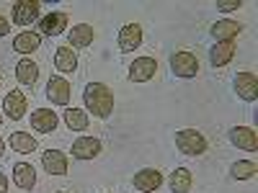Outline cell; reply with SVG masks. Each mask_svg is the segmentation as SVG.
<instances>
[{
    "mask_svg": "<svg viewBox=\"0 0 258 193\" xmlns=\"http://www.w3.org/2000/svg\"><path fill=\"white\" fill-rule=\"evenodd\" d=\"M83 103L91 114H96L98 119H109L114 111V93L109 90V85L103 82H88L83 90Z\"/></svg>",
    "mask_w": 258,
    "mask_h": 193,
    "instance_id": "1",
    "label": "cell"
},
{
    "mask_svg": "<svg viewBox=\"0 0 258 193\" xmlns=\"http://www.w3.org/2000/svg\"><path fill=\"white\" fill-rule=\"evenodd\" d=\"M176 147H178V152L197 157L207 152V137L197 132V129H181V132H176Z\"/></svg>",
    "mask_w": 258,
    "mask_h": 193,
    "instance_id": "2",
    "label": "cell"
},
{
    "mask_svg": "<svg viewBox=\"0 0 258 193\" xmlns=\"http://www.w3.org/2000/svg\"><path fill=\"white\" fill-rule=\"evenodd\" d=\"M170 70H173L176 77L188 80V77H194V75L199 72V59L194 57L191 52H186V49L173 52V57H170Z\"/></svg>",
    "mask_w": 258,
    "mask_h": 193,
    "instance_id": "3",
    "label": "cell"
},
{
    "mask_svg": "<svg viewBox=\"0 0 258 193\" xmlns=\"http://www.w3.org/2000/svg\"><path fill=\"white\" fill-rule=\"evenodd\" d=\"M39 13H41L39 0H21V3L13 6V24L16 26H29L39 18Z\"/></svg>",
    "mask_w": 258,
    "mask_h": 193,
    "instance_id": "4",
    "label": "cell"
},
{
    "mask_svg": "<svg viewBox=\"0 0 258 193\" xmlns=\"http://www.w3.org/2000/svg\"><path fill=\"white\" fill-rule=\"evenodd\" d=\"M70 152H73L78 160H93V157H98V155L103 152V144H101L98 137H80V139L73 142Z\"/></svg>",
    "mask_w": 258,
    "mask_h": 193,
    "instance_id": "5",
    "label": "cell"
},
{
    "mask_svg": "<svg viewBox=\"0 0 258 193\" xmlns=\"http://www.w3.org/2000/svg\"><path fill=\"white\" fill-rule=\"evenodd\" d=\"M155 72H158V62L153 57H140L129 64V80L132 82H147L155 77Z\"/></svg>",
    "mask_w": 258,
    "mask_h": 193,
    "instance_id": "6",
    "label": "cell"
},
{
    "mask_svg": "<svg viewBox=\"0 0 258 193\" xmlns=\"http://www.w3.org/2000/svg\"><path fill=\"white\" fill-rule=\"evenodd\" d=\"M230 142L238 147V149H245V152H253V149L258 147V134H255V129L250 126H232L230 132H227Z\"/></svg>",
    "mask_w": 258,
    "mask_h": 193,
    "instance_id": "7",
    "label": "cell"
},
{
    "mask_svg": "<svg viewBox=\"0 0 258 193\" xmlns=\"http://www.w3.org/2000/svg\"><path fill=\"white\" fill-rule=\"evenodd\" d=\"M235 93H238V98L253 103L258 98V77H255V72H238L235 75Z\"/></svg>",
    "mask_w": 258,
    "mask_h": 193,
    "instance_id": "8",
    "label": "cell"
},
{
    "mask_svg": "<svg viewBox=\"0 0 258 193\" xmlns=\"http://www.w3.org/2000/svg\"><path fill=\"white\" fill-rule=\"evenodd\" d=\"M47 98L57 106H68L70 103V82L62 80V75H52L47 80Z\"/></svg>",
    "mask_w": 258,
    "mask_h": 193,
    "instance_id": "9",
    "label": "cell"
},
{
    "mask_svg": "<svg viewBox=\"0 0 258 193\" xmlns=\"http://www.w3.org/2000/svg\"><path fill=\"white\" fill-rule=\"evenodd\" d=\"M62 29H68V13H62V11H52L39 21V36L41 34L44 36H59Z\"/></svg>",
    "mask_w": 258,
    "mask_h": 193,
    "instance_id": "10",
    "label": "cell"
},
{
    "mask_svg": "<svg viewBox=\"0 0 258 193\" xmlns=\"http://www.w3.org/2000/svg\"><path fill=\"white\" fill-rule=\"evenodd\" d=\"M132 183L142 193H153V190H158L163 185V173H160V170H155V167H145V170H140V173H135V180Z\"/></svg>",
    "mask_w": 258,
    "mask_h": 193,
    "instance_id": "11",
    "label": "cell"
},
{
    "mask_svg": "<svg viewBox=\"0 0 258 193\" xmlns=\"http://www.w3.org/2000/svg\"><path fill=\"white\" fill-rule=\"evenodd\" d=\"M140 44H142V26L140 24H126L119 31V49H121V54L140 49Z\"/></svg>",
    "mask_w": 258,
    "mask_h": 193,
    "instance_id": "12",
    "label": "cell"
},
{
    "mask_svg": "<svg viewBox=\"0 0 258 193\" xmlns=\"http://www.w3.org/2000/svg\"><path fill=\"white\" fill-rule=\"evenodd\" d=\"M41 167H44L49 175H64L68 173V157H64V152H59V149H47V152L41 155Z\"/></svg>",
    "mask_w": 258,
    "mask_h": 193,
    "instance_id": "13",
    "label": "cell"
},
{
    "mask_svg": "<svg viewBox=\"0 0 258 193\" xmlns=\"http://www.w3.org/2000/svg\"><path fill=\"white\" fill-rule=\"evenodd\" d=\"M3 111H6L8 119L21 121V119H24V114H26V95L21 93V90H11L6 95V101H3Z\"/></svg>",
    "mask_w": 258,
    "mask_h": 193,
    "instance_id": "14",
    "label": "cell"
},
{
    "mask_svg": "<svg viewBox=\"0 0 258 193\" xmlns=\"http://www.w3.org/2000/svg\"><path fill=\"white\" fill-rule=\"evenodd\" d=\"M57 124H59V116H57L54 111H49V109H39V111L31 114V126H34V132L49 134V132H54V129H57Z\"/></svg>",
    "mask_w": 258,
    "mask_h": 193,
    "instance_id": "15",
    "label": "cell"
},
{
    "mask_svg": "<svg viewBox=\"0 0 258 193\" xmlns=\"http://www.w3.org/2000/svg\"><path fill=\"white\" fill-rule=\"evenodd\" d=\"M13 180H16V185L21 190H34V185H36V170H34V165L18 162L13 167Z\"/></svg>",
    "mask_w": 258,
    "mask_h": 193,
    "instance_id": "16",
    "label": "cell"
},
{
    "mask_svg": "<svg viewBox=\"0 0 258 193\" xmlns=\"http://www.w3.org/2000/svg\"><path fill=\"white\" fill-rule=\"evenodd\" d=\"M232 57H235V44H232V41H217V44L209 49L212 67H225Z\"/></svg>",
    "mask_w": 258,
    "mask_h": 193,
    "instance_id": "17",
    "label": "cell"
},
{
    "mask_svg": "<svg viewBox=\"0 0 258 193\" xmlns=\"http://www.w3.org/2000/svg\"><path fill=\"white\" fill-rule=\"evenodd\" d=\"M39 44H41L39 31H21V34L13 39V49H16L18 54H31V52L39 49Z\"/></svg>",
    "mask_w": 258,
    "mask_h": 193,
    "instance_id": "18",
    "label": "cell"
},
{
    "mask_svg": "<svg viewBox=\"0 0 258 193\" xmlns=\"http://www.w3.org/2000/svg\"><path fill=\"white\" fill-rule=\"evenodd\" d=\"M209 34L217 39V41H232L235 36L240 34V24L238 21H217V24H214L212 29H209Z\"/></svg>",
    "mask_w": 258,
    "mask_h": 193,
    "instance_id": "19",
    "label": "cell"
},
{
    "mask_svg": "<svg viewBox=\"0 0 258 193\" xmlns=\"http://www.w3.org/2000/svg\"><path fill=\"white\" fill-rule=\"evenodd\" d=\"M168 188H170V193H188L191 190V170L188 167L173 170L168 178Z\"/></svg>",
    "mask_w": 258,
    "mask_h": 193,
    "instance_id": "20",
    "label": "cell"
},
{
    "mask_svg": "<svg viewBox=\"0 0 258 193\" xmlns=\"http://www.w3.org/2000/svg\"><path fill=\"white\" fill-rule=\"evenodd\" d=\"M68 39H70V44H73V47L85 49V47H91V44H93V29H91L88 24H78V26L70 29Z\"/></svg>",
    "mask_w": 258,
    "mask_h": 193,
    "instance_id": "21",
    "label": "cell"
},
{
    "mask_svg": "<svg viewBox=\"0 0 258 193\" xmlns=\"http://www.w3.org/2000/svg\"><path fill=\"white\" fill-rule=\"evenodd\" d=\"M8 144L16 149V152H21V155H31V152H36V147H39V142L31 134H26V132H13Z\"/></svg>",
    "mask_w": 258,
    "mask_h": 193,
    "instance_id": "22",
    "label": "cell"
},
{
    "mask_svg": "<svg viewBox=\"0 0 258 193\" xmlns=\"http://www.w3.org/2000/svg\"><path fill=\"white\" fill-rule=\"evenodd\" d=\"M16 80L21 85H34L39 80V64L31 59H21L18 67H16Z\"/></svg>",
    "mask_w": 258,
    "mask_h": 193,
    "instance_id": "23",
    "label": "cell"
},
{
    "mask_svg": "<svg viewBox=\"0 0 258 193\" xmlns=\"http://www.w3.org/2000/svg\"><path fill=\"white\" fill-rule=\"evenodd\" d=\"M54 67L62 70V72H75L78 70V54L68 47H59L54 52Z\"/></svg>",
    "mask_w": 258,
    "mask_h": 193,
    "instance_id": "24",
    "label": "cell"
},
{
    "mask_svg": "<svg viewBox=\"0 0 258 193\" xmlns=\"http://www.w3.org/2000/svg\"><path fill=\"white\" fill-rule=\"evenodd\" d=\"M64 124H68V129H73V132H85V129H88V114L83 109H68L64 111Z\"/></svg>",
    "mask_w": 258,
    "mask_h": 193,
    "instance_id": "25",
    "label": "cell"
},
{
    "mask_svg": "<svg viewBox=\"0 0 258 193\" xmlns=\"http://www.w3.org/2000/svg\"><path fill=\"white\" fill-rule=\"evenodd\" d=\"M230 175L235 180H250L255 175V162L250 160H238V162H232L230 165Z\"/></svg>",
    "mask_w": 258,
    "mask_h": 193,
    "instance_id": "26",
    "label": "cell"
},
{
    "mask_svg": "<svg viewBox=\"0 0 258 193\" xmlns=\"http://www.w3.org/2000/svg\"><path fill=\"white\" fill-rule=\"evenodd\" d=\"M243 3H240V0H220V3H217V8L222 11V13H230V11H238Z\"/></svg>",
    "mask_w": 258,
    "mask_h": 193,
    "instance_id": "27",
    "label": "cell"
},
{
    "mask_svg": "<svg viewBox=\"0 0 258 193\" xmlns=\"http://www.w3.org/2000/svg\"><path fill=\"white\" fill-rule=\"evenodd\" d=\"M8 31H11V29H8V21H6L3 16H0V36H6Z\"/></svg>",
    "mask_w": 258,
    "mask_h": 193,
    "instance_id": "28",
    "label": "cell"
},
{
    "mask_svg": "<svg viewBox=\"0 0 258 193\" xmlns=\"http://www.w3.org/2000/svg\"><path fill=\"white\" fill-rule=\"evenodd\" d=\"M0 193H8V178L0 173Z\"/></svg>",
    "mask_w": 258,
    "mask_h": 193,
    "instance_id": "29",
    "label": "cell"
},
{
    "mask_svg": "<svg viewBox=\"0 0 258 193\" xmlns=\"http://www.w3.org/2000/svg\"><path fill=\"white\" fill-rule=\"evenodd\" d=\"M3 152H6V142H3V137H0V157H3Z\"/></svg>",
    "mask_w": 258,
    "mask_h": 193,
    "instance_id": "30",
    "label": "cell"
},
{
    "mask_svg": "<svg viewBox=\"0 0 258 193\" xmlns=\"http://www.w3.org/2000/svg\"><path fill=\"white\" fill-rule=\"evenodd\" d=\"M59 193H62V190H59Z\"/></svg>",
    "mask_w": 258,
    "mask_h": 193,
    "instance_id": "31",
    "label": "cell"
}]
</instances>
